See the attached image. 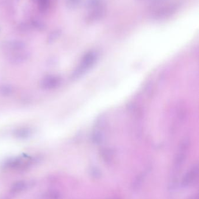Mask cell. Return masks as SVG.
<instances>
[{"mask_svg":"<svg viewBox=\"0 0 199 199\" xmlns=\"http://www.w3.org/2000/svg\"><path fill=\"white\" fill-rule=\"evenodd\" d=\"M2 49L9 61L13 63L24 62L29 56L25 44L21 41L6 42L2 44Z\"/></svg>","mask_w":199,"mask_h":199,"instance_id":"obj_1","label":"cell"},{"mask_svg":"<svg viewBox=\"0 0 199 199\" xmlns=\"http://www.w3.org/2000/svg\"><path fill=\"white\" fill-rule=\"evenodd\" d=\"M158 5L152 6V11L151 13L152 16L154 19H163L168 18L178 9L179 5L177 2H171L167 4Z\"/></svg>","mask_w":199,"mask_h":199,"instance_id":"obj_2","label":"cell"},{"mask_svg":"<svg viewBox=\"0 0 199 199\" xmlns=\"http://www.w3.org/2000/svg\"><path fill=\"white\" fill-rule=\"evenodd\" d=\"M96 55L93 52H89L84 56L80 66L75 71L74 78H77L83 74L88 69L90 68L95 62Z\"/></svg>","mask_w":199,"mask_h":199,"instance_id":"obj_3","label":"cell"},{"mask_svg":"<svg viewBox=\"0 0 199 199\" xmlns=\"http://www.w3.org/2000/svg\"><path fill=\"white\" fill-rule=\"evenodd\" d=\"M189 147V140L188 139H185L180 143L178 149V153H177L174 160V168L176 170H179L185 161Z\"/></svg>","mask_w":199,"mask_h":199,"instance_id":"obj_4","label":"cell"},{"mask_svg":"<svg viewBox=\"0 0 199 199\" xmlns=\"http://www.w3.org/2000/svg\"><path fill=\"white\" fill-rule=\"evenodd\" d=\"M199 165L195 164L183 176L181 185L183 187H187L194 184L199 177Z\"/></svg>","mask_w":199,"mask_h":199,"instance_id":"obj_5","label":"cell"},{"mask_svg":"<svg viewBox=\"0 0 199 199\" xmlns=\"http://www.w3.org/2000/svg\"><path fill=\"white\" fill-rule=\"evenodd\" d=\"M89 10V12L86 17L87 22L88 23H93L99 21L102 19L106 14V7L103 3Z\"/></svg>","mask_w":199,"mask_h":199,"instance_id":"obj_6","label":"cell"},{"mask_svg":"<svg viewBox=\"0 0 199 199\" xmlns=\"http://www.w3.org/2000/svg\"><path fill=\"white\" fill-rule=\"evenodd\" d=\"M61 78L56 75H49L41 81V86L44 90H53L58 87L61 83Z\"/></svg>","mask_w":199,"mask_h":199,"instance_id":"obj_7","label":"cell"},{"mask_svg":"<svg viewBox=\"0 0 199 199\" xmlns=\"http://www.w3.org/2000/svg\"><path fill=\"white\" fill-rule=\"evenodd\" d=\"M13 133L15 137L21 139H25L31 135L32 132L30 129L22 128L15 130Z\"/></svg>","mask_w":199,"mask_h":199,"instance_id":"obj_8","label":"cell"},{"mask_svg":"<svg viewBox=\"0 0 199 199\" xmlns=\"http://www.w3.org/2000/svg\"><path fill=\"white\" fill-rule=\"evenodd\" d=\"M37 9L42 13H46L50 6V0H35Z\"/></svg>","mask_w":199,"mask_h":199,"instance_id":"obj_9","label":"cell"},{"mask_svg":"<svg viewBox=\"0 0 199 199\" xmlns=\"http://www.w3.org/2000/svg\"><path fill=\"white\" fill-rule=\"evenodd\" d=\"M145 178V174L144 173H140V174L137 175L133 182L132 189L134 190H138L141 186Z\"/></svg>","mask_w":199,"mask_h":199,"instance_id":"obj_10","label":"cell"},{"mask_svg":"<svg viewBox=\"0 0 199 199\" xmlns=\"http://www.w3.org/2000/svg\"><path fill=\"white\" fill-rule=\"evenodd\" d=\"M27 186V183L25 181H18L13 185L11 187V191L13 193H19L25 190Z\"/></svg>","mask_w":199,"mask_h":199,"instance_id":"obj_11","label":"cell"},{"mask_svg":"<svg viewBox=\"0 0 199 199\" xmlns=\"http://www.w3.org/2000/svg\"><path fill=\"white\" fill-rule=\"evenodd\" d=\"M61 34H62V31H61V30H59V29L51 31L47 38V42L49 43H53L60 36Z\"/></svg>","mask_w":199,"mask_h":199,"instance_id":"obj_12","label":"cell"},{"mask_svg":"<svg viewBox=\"0 0 199 199\" xmlns=\"http://www.w3.org/2000/svg\"><path fill=\"white\" fill-rule=\"evenodd\" d=\"M13 92V89L11 86L6 85L0 86V94L3 96L10 95Z\"/></svg>","mask_w":199,"mask_h":199,"instance_id":"obj_13","label":"cell"},{"mask_svg":"<svg viewBox=\"0 0 199 199\" xmlns=\"http://www.w3.org/2000/svg\"><path fill=\"white\" fill-rule=\"evenodd\" d=\"M47 199H62V195L58 192L51 190L47 193L46 195Z\"/></svg>","mask_w":199,"mask_h":199,"instance_id":"obj_14","label":"cell"},{"mask_svg":"<svg viewBox=\"0 0 199 199\" xmlns=\"http://www.w3.org/2000/svg\"><path fill=\"white\" fill-rule=\"evenodd\" d=\"M103 4L102 0H88L87 3V6L88 9H92Z\"/></svg>","mask_w":199,"mask_h":199,"instance_id":"obj_15","label":"cell"},{"mask_svg":"<svg viewBox=\"0 0 199 199\" xmlns=\"http://www.w3.org/2000/svg\"><path fill=\"white\" fill-rule=\"evenodd\" d=\"M82 0H67L66 6L69 9H75L80 5Z\"/></svg>","mask_w":199,"mask_h":199,"instance_id":"obj_16","label":"cell"},{"mask_svg":"<svg viewBox=\"0 0 199 199\" xmlns=\"http://www.w3.org/2000/svg\"><path fill=\"white\" fill-rule=\"evenodd\" d=\"M90 175L93 178L98 179L100 178L102 173L100 169H98L97 167H92L90 170Z\"/></svg>","mask_w":199,"mask_h":199,"instance_id":"obj_17","label":"cell"},{"mask_svg":"<svg viewBox=\"0 0 199 199\" xmlns=\"http://www.w3.org/2000/svg\"><path fill=\"white\" fill-rule=\"evenodd\" d=\"M103 157L105 161L110 162L112 158V154L109 151H105L103 153Z\"/></svg>","mask_w":199,"mask_h":199,"instance_id":"obj_18","label":"cell"},{"mask_svg":"<svg viewBox=\"0 0 199 199\" xmlns=\"http://www.w3.org/2000/svg\"><path fill=\"white\" fill-rule=\"evenodd\" d=\"M32 24H33V26L35 28H37V29H43L44 27V25L43 23L38 22V21L32 22Z\"/></svg>","mask_w":199,"mask_h":199,"instance_id":"obj_19","label":"cell"},{"mask_svg":"<svg viewBox=\"0 0 199 199\" xmlns=\"http://www.w3.org/2000/svg\"><path fill=\"white\" fill-rule=\"evenodd\" d=\"M187 199H199V195H198V194H193L190 197H189Z\"/></svg>","mask_w":199,"mask_h":199,"instance_id":"obj_20","label":"cell"},{"mask_svg":"<svg viewBox=\"0 0 199 199\" xmlns=\"http://www.w3.org/2000/svg\"><path fill=\"white\" fill-rule=\"evenodd\" d=\"M118 199V198H117V199Z\"/></svg>","mask_w":199,"mask_h":199,"instance_id":"obj_21","label":"cell"},{"mask_svg":"<svg viewBox=\"0 0 199 199\" xmlns=\"http://www.w3.org/2000/svg\"><path fill=\"white\" fill-rule=\"evenodd\" d=\"M0 31H1V29H0Z\"/></svg>","mask_w":199,"mask_h":199,"instance_id":"obj_22","label":"cell"}]
</instances>
